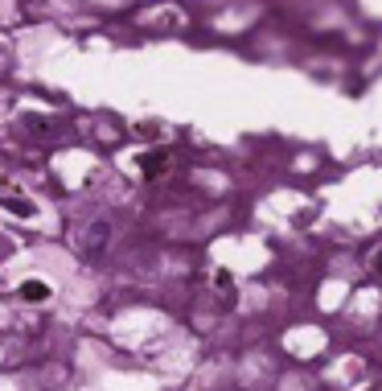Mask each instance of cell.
Listing matches in <instances>:
<instances>
[{"label":"cell","mask_w":382,"mask_h":391,"mask_svg":"<svg viewBox=\"0 0 382 391\" xmlns=\"http://www.w3.org/2000/svg\"><path fill=\"white\" fill-rule=\"evenodd\" d=\"M0 206H4V210H12V214H21V219H33L29 198H25L16 186H8V181H0Z\"/></svg>","instance_id":"1"},{"label":"cell","mask_w":382,"mask_h":391,"mask_svg":"<svg viewBox=\"0 0 382 391\" xmlns=\"http://www.w3.org/2000/svg\"><path fill=\"white\" fill-rule=\"evenodd\" d=\"M21 297H25V301H45L49 289H45L41 280H25V284H21Z\"/></svg>","instance_id":"2"},{"label":"cell","mask_w":382,"mask_h":391,"mask_svg":"<svg viewBox=\"0 0 382 391\" xmlns=\"http://www.w3.org/2000/svg\"><path fill=\"white\" fill-rule=\"evenodd\" d=\"M379 272H382V252H379Z\"/></svg>","instance_id":"3"}]
</instances>
